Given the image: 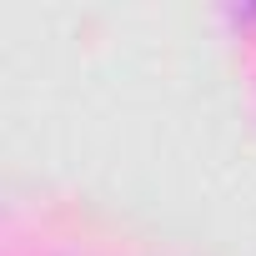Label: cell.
<instances>
[{
  "label": "cell",
  "instance_id": "6da1fadb",
  "mask_svg": "<svg viewBox=\"0 0 256 256\" xmlns=\"http://www.w3.org/2000/svg\"><path fill=\"white\" fill-rule=\"evenodd\" d=\"M241 16H246V20H256V6H251V10H241Z\"/></svg>",
  "mask_w": 256,
  "mask_h": 256
}]
</instances>
